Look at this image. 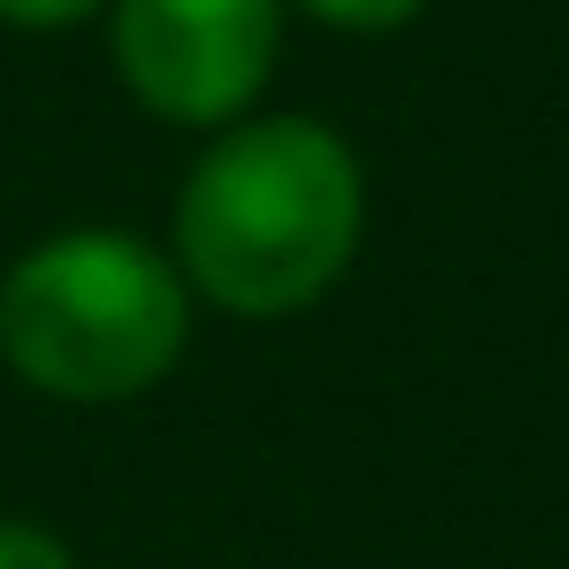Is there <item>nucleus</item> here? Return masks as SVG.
I'll return each instance as SVG.
<instances>
[{"label": "nucleus", "mask_w": 569, "mask_h": 569, "mask_svg": "<svg viewBox=\"0 0 569 569\" xmlns=\"http://www.w3.org/2000/svg\"><path fill=\"white\" fill-rule=\"evenodd\" d=\"M369 234V168L327 118L251 109L201 142L168 210V260L218 319H302L352 277Z\"/></svg>", "instance_id": "f257e3e1"}, {"label": "nucleus", "mask_w": 569, "mask_h": 569, "mask_svg": "<svg viewBox=\"0 0 569 569\" xmlns=\"http://www.w3.org/2000/svg\"><path fill=\"white\" fill-rule=\"evenodd\" d=\"M193 310L168 243L59 227L0 268V369L59 410H126L177 377Z\"/></svg>", "instance_id": "f03ea898"}, {"label": "nucleus", "mask_w": 569, "mask_h": 569, "mask_svg": "<svg viewBox=\"0 0 569 569\" xmlns=\"http://www.w3.org/2000/svg\"><path fill=\"white\" fill-rule=\"evenodd\" d=\"M101 18L126 101L184 134L243 126L284 51V0H109Z\"/></svg>", "instance_id": "7ed1b4c3"}, {"label": "nucleus", "mask_w": 569, "mask_h": 569, "mask_svg": "<svg viewBox=\"0 0 569 569\" xmlns=\"http://www.w3.org/2000/svg\"><path fill=\"white\" fill-rule=\"evenodd\" d=\"M284 9H302V18L336 26V34H402L427 0H284Z\"/></svg>", "instance_id": "20e7f679"}, {"label": "nucleus", "mask_w": 569, "mask_h": 569, "mask_svg": "<svg viewBox=\"0 0 569 569\" xmlns=\"http://www.w3.org/2000/svg\"><path fill=\"white\" fill-rule=\"evenodd\" d=\"M0 569H84L76 545L51 528V519H0Z\"/></svg>", "instance_id": "39448f33"}, {"label": "nucleus", "mask_w": 569, "mask_h": 569, "mask_svg": "<svg viewBox=\"0 0 569 569\" xmlns=\"http://www.w3.org/2000/svg\"><path fill=\"white\" fill-rule=\"evenodd\" d=\"M109 0H0V26H18V34H68V26L101 18Z\"/></svg>", "instance_id": "423d86ee"}]
</instances>
